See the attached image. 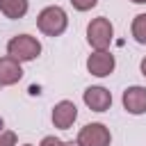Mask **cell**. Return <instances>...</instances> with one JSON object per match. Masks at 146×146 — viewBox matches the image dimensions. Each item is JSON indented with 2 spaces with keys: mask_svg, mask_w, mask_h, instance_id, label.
I'll return each instance as SVG.
<instances>
[{
  "mask_svg": "<svg viewBox=\"0 0 146 146\" xmlns=\"http://www.w3.org/2000/svg\"><path fill=\"white\" fill-rule=\"evenodd\" d=\"M36 27L46 34V36H59L64 34V30L68 27V16L59 5H50L43 7L36 16Z\"/></svg>",
  "mask_w": 146,
  "mask_h": 146,
  "instance_id": "cell-1",
  "label": "cell"
},
{
  "mask_svg": "<svg viewBox=\"0 0 146 146\" xmlns=\"http://www.w3.org/2000/svg\"><path fill=\"white\" fill-rule=\"evenodd\" d=\"M7 55L9 57H14L16 62H32V59H36L39 55H41V43H39V39L36 36H32V34H16V36H11L9 39V43H7Z\"/></svg>",
  "mask_w": 146,
  "mask_h": 146,
  "instance_id": "cell-2",
  "label": "cell"
},
{
  "mask_svg": "<svg viewBox=\"0 0 146 146\" xmlns=\"http://www.w3.org/2000/svg\"><path fill=\"white\" fill-rule=\"evenodd\" d=\"M114 39V25L110 18L98 16L87 25V41L94 50H107Z\"/></svg>",
  "mask_w": 146,
  "mask_h": 146,
  "instance_id": "cell-3",
  "label": "cell"
},
{
  "mask_svg": "<svg viewBox=\"0 0 146 146\" xmlns=\"http://www.w3.org/2000/svg\"><path fill=\"white\" fill-rule=\"evenodd\" d=\"M75 141L80 146H110L112 135H110V128L105 123H87L80 128Z\"/></svg>",
  "mask_w": 146,
  "mask_h": 146,
  "instance_id": "cell-4",
  "label": "cell"
},
{
  "mask_svg": "<svg viewBox=\"0 0 146 146\" xmlns=\"http://www.w3.org/2000/svg\"><path fill=\"white\" fill-rule=\"evenodd\" d=\"M114 66H116V59H114V55L107 52V50H96V52H91V55L87 57V71H89L91 75H96V78H107V75H112Z\"/></svg>",
  "mask_w": 146,
  "mask_h": 146,
  "instance_id": "cell-5",
  "label": "cell"
},
{
  "mask_svg": "<svg viewBox=\"0 0 146 146\" xmlns=\"http://www.w3.org/2000/svg\"><path fill=\"white\" fill-rule=\"evenodd\" d=\"M82 100L91 112H105L112 105V94L105 87H87L82 94Z\"/></svg>",
  "mask_w": 146,
  "mask_h": 146,
  "instance_id": "cell-6",
  "label": "cell"
},
{
  "mask_svg": "<svg viewBox=\"0 0 146 146\" xmlns=\"http://www.w3.org/2000/svg\"><path fill=\"white\" fill-rule=\"evenodd\" d=\"M78 119V107L73 100H59L52 107V125L59 130H68Z\"/></svg>",
  "mask_w": 146,
  "mask_h": 146,
  "instance_id": "cell-7",
  "label": "cell"
},
{
  "mask_svg": "<svg viewBox=\"0 0 146 146\" xmlns=\"http://www.w3.org/2000/svg\"><path fill=\"white\" fill-rule=\"evenodd\" d=\"M121 103H123L128 114H135V116L144 114L146 112V87H139V84L128 87L121 96Z\"/></svg>",
  "mask_w": 146,
  "mask_h": 146,
  "instance_id": "cell-8",
  "label": "cell"
},
{
  "mask_svg": "<svg viewBox=\"0 0 146 146\" xmlns=\"http://www.w3.org/2000/svg\"><path fill=\"white\" fill-rule=\"evenodd\" d=\"M23 78V66L21 62H16L14 57H0V87H9L16 84Z\"/></svg>",
  "mask_w": 146,
  "mask_h": 146,
  "instance_id": "cell-9",
  "label": "cell"
},
{
  "mask_svg": "<svg viewBox=\"0 0 146 146\" xmlns=\"http://www.w3.org/2000/svg\"><path fill=\"white\" fill-rule=\"evenodd\" d=\"M27 7H30L27 0H0V11L11 21L23 18L27 14Z\"/></svg>",
  "mask_w": 146,
  "mask_h": 146,
  "instance_id": "cell-10",
  "label": "cell"
},
{
  "mask_svg": "<svg viewBox=\"0 0 146 146\" xmlns=\"http://www.w3.org/2000/svg\"><path fill=\"white\" fill-rule=\"evenodd\" d=\"M130 32H132V36H135L137 43L146 46V14H137V16L132 18Z\"/></svg>",
  "mask_w": 146,
  "mask_h": 146,
  "instance_id": "cell-11",
  "label": "cell"
},
{
  "mask_svg": "<svg viewBox=\"0 0 146 146\" xmlns=\"http://www.w3.org/2000/svg\"><path fill=\"white\" fill-rule=\"evenodd\" d=\"M71 5L78 11H89V9H94L98 5V0H71Z\"/></svg>",
  "mask_w": 146,
  "mask_h": 146,
  "instance_id": "cell-12",
  "label": "cell"
},
{
  "mask_svg": "<svg viewBox=\"0 0 146 146\" xmlns=\"http://www.w3.org/2000/svg\"><path fill=\"white\" fill-rule=\"evenodd\" d=\"M0 146H16V132L0 130Z\"/></svg>",
  "mask_w": 146,
  "mask_h": 146,
  "instance_id": "cell-13",
  "label": "cell"
},
{
  "mask_svg": "<svg viewBox=\"0 0 146 146\" xmlns=\"http://www.w3.org/2000/svg\"><path fill=\"white\" fill-rule=\"evenodd\" d=\"M39 146H64V141L59 139V137H55V135H48V137H43L41 139V144Z\"/></svg>",
  "mask_w": 146,
  "mask_h": 146,
  "instance_id": "cell-14",
  "label": "cell"
},
{
  "mask_svg": "<svg viewBox=\"0 0 146 146\" xmlns=\"http://www.w3.org/2000/svg\"><path fill=\"white\" fill-rule=\"evenodd\" d=\"M139 71H141V75H144V78H146V57H144V59H141V64H139Z\"/></svg>",
  "mask_w": 146,
  "mask_h": 146,
  "instance_id": "cell-15",
  "label": "cell"
},
{
  "mask_svg": "<svg viewBox=\"0 0 146 146\" xmlns=\"http://www.w3.org/2000/svg\"><path fill=\"white\" fill-rule=\"evenodd\" d=\"M64 146H80L78 141H64Z\"/></svg>",
  "mask_w": 146,
  "mask_h": 146,
  "instance_id": "cell-16",
  "label": "cell"
},
{
  "mask_svg": "<svg viewBox=\"0 0 146 146\" xmlns=\"http://www.w3.org/2000/svg\"><path fill=\"white\" fill-rule=\"evenodd\" d=\"M130 2H135V5H146V0H130Z\"/></svg>",
  "mask_w": 146,
  "mask_h": 146,
  "instance_id": "cell-17",
  "label": "cell"
},
{
  "mask_svg": "<svg viewBox=\"0 0 146 146\" xmlns=\"http://www.w3.org/2000/svg\"><path fill=\"white\" fill-rule=\"evenodd\" d=\"M23 146H32V144H23Z\"/></svg>",
  "mask_w": 146,
  "mask_h": 146,
  "instance_id": "cell-18",
  "label": "cell"
}]
</instances>
